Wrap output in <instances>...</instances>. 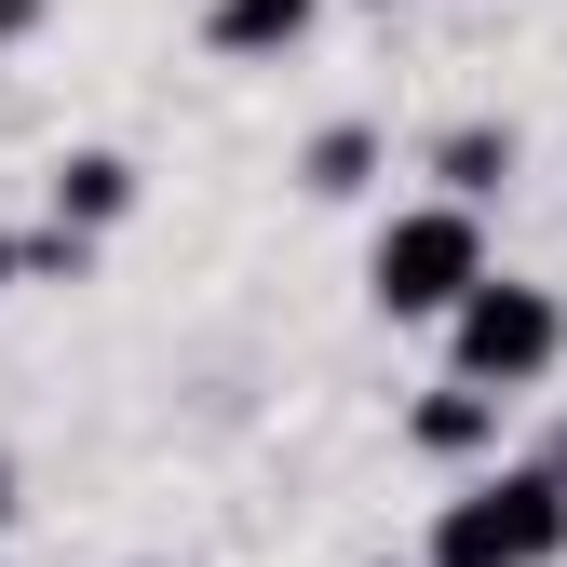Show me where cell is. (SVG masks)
<instances>
[{
    "instance_id": "obj_7",
    "label": "cell",
    "mask_w": 567,
    "mask_h": 567,
    "mask_svg": "<svg viewBox=\"0 0 567 567\" xmlns=\"http://www.w3.org/2000/svg\"><path fill=\"white\" fill-rule=\"evenodd\" d=\"M514 163H527L514 122H446V135H433V189H446V203H501Z\"/></svg>"
},
{
    "instance_id": "obj_11",
    "label": "cell",
    "mask_w": 567,
    "mask_h": 567,
    "mask_svg": "<svg viewBox=\"0 0 567 567\" xmlns=\"http://www.w3.org/2000/svg\"><path fill=\"white\" fill-rule=\"evenodd\" d=\"M0 540H14V473H0Z\"/></svg>"
},
{
    "instance_id": "obj_5",
    "label": "cell",
    "mask_w": 567,
    "mask_h": 567,
    "mask_svg": "<svg viewBox=\"0 0 567 567\" xmlns=\"http://www.w3.org/2000/svg\"><path fill=\"white\" fill-rule=\"evenodd\" d=\"M122 217H135V163H122V150H68V163H54V230L95 244V230H122Z\"/></svg>"
},
{
    "instance_id": "obj_14",
    "label": "cell",
    "mask_w": 567,
    "mask_h": 567,
    "mask_svg": "<svg viewBox=\"0 0 567 567\" xmlns=\"http://www.w3.org/2000/svg\"><path fill=\"white\" fill-rule=\"evenodd\" d=\"M379 14H392V0H379Z\"/></svg>"
},
{
    "instance_id": "obj_2",
    "label": "cell",
    "mask_w": 567,
    "mask_h": 567,
    "mask_svg": "<svg viewBox=\"0 0 567 567\" xmlns=\"http://www.w3.org/2000/svg\"><path fill=\"white\" fill-rule=\"evenodd\" d=\"M554 554H567V473L554 460H486L433 514V554L419 567H554Z\"/></svg>"
},
{
    "instance_id": "obj_8",
    "label": "cell",
    "mask_w": 567,
    "mask_h": 567,
    "mask_svg": "<svg viewBox=\"0 0 567 567\" xmlns=\"http://www.w3.org/2000/svg\"><path fill=\"white\" fill-rule=\"evenodd\" d=\"M365 176H379V135H365V122H324V135H311V163H298L311 203H351Z\"/></svg>"
},
{
    "instance_id": "obj_1",
    "label": "cell",
    "mask_w": 567,
    "mask_h": 567,
    "mask_svg": "<svg viewBox=\"0 0 567 567\" xmlns=\"http://www.w3.org/2000/svg\"><path fill=\"white\" fill-rule=\"evenodd\" d=\"M473 270H486V203H405V217H379L365 244V311L379 324H446L473 298Z\"/></svg>"
},
{
    "instance_id": "obj_9",
    "label": "cell",
    "mask_w": 567,
    "mask_h": 567,
    "mask_svg": "<svg viewBox=\"0 0 567 567\" xmlns=\"http://www.w3.org/2000/svg\"><path fill=\"white\" fill-rule=\"evenodd\" d=\"M14 284H28V230H0V298H14Z\"/></svg>"
},
{
    "instance_id": "obj_13",
    "label": "cell",
    "mask_w": 567,
    "mask_h": 567,
    "mask_svg": "<svg viewBox=\"0 0 567 567\" xmlns=\"http://www.w3.org/2000/svg\"><path fill=\"white\" fill-rule=\"evenodd\" d=\"M379 567H405V554H379Z\"/></svg>"
},
{
    "instance_id": "obj_12",
    "label": "cell",
    "mask_w": 567,
    "mask_h": 567,
    "mask_svg": "<svg viewBox=\"0 0 567 567\" xmlns=\"http://www.w3.org/2000/svg\"><path fill=\"white\" fill-rule=\"evenodd\" d=\"M554 473H567V433H554Z\"/></svg>"
},
{
    "instance_id": "obj_10",
    "label": "cell",
    "mask_w": 567,
    "mask_h": 567,
    "mask_svg": "<svg viewBox=\"0 0 567 567\" xmlns=\"http://www.w3.org/2000/svg\"><path fill=\"white\" fill-rule=\"evenodd\" d=\"M28 28H41V0H0V41H28Z\"/></svg>"
},
{
    "instance_id": "obj_3",
    "label": "cell",
    "mask_w": 567,
    "mask_h": 567,
    "mask_svg": "<svg viewBox=\"0 0 567 567\" xmlns=\"http://www.w3.org/2000/svg\"><path fill=\"white\" fill-rule=\"evenodd\" d=\"M446 365L473 392H540L567 365V298L554 284H514V270H473V298L446 311Z\"/></svg>"
},
{
    "instance_id": "obj_4",
    "label": "cell",
    "mask_w": 567,
    "mask_h": 567,
    "mask_svg": "<svg viewBox=\"0 0 567 567\" xmlns=\"http://www.w3.org/2000/svg\"><path fill=\"white\" fill-rule=\"evenodd\" d=\"M324 28V0H203V54H230V68H284Z\"/></svg>"
},
{
    "instance_id": "obj_6",
    "label": "cell",
    "mask_w": 567,
    "mask_h": 567,
    "mask_svg": "<svg viewBox=\"0 0 567 567\" xmlns=\"http://www.w3.org/2000/svg\"><path fill=\"white\" fill-rule=\"evenodd\" d=\"M405 446H419V460H486V446H501V392H473V379L419 392V405H405Z\"/></svg>"
}]
</instances>
